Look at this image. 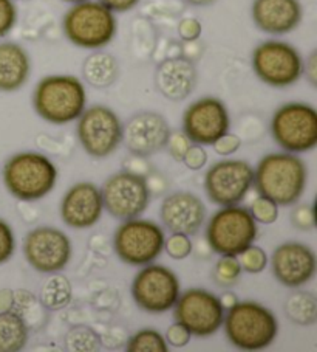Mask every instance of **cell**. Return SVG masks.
I'll return each instance as SVG.
<instances>
[{
	"mask_svg": "<svg viewBox=\"0 0 317 352\" xmlns=\"http://www.w3.org/2000/svg\"><path fill=\"white\" fill-rule=\"evenodd\" d=\"M286 318L297 326H313L317 321V298L314 294L296 290L285 300Z\"/></svg>",
	"mask_w": 317,
	"mask_h": 352,
	"instance_id": "obj_27",
	"label": "cell"
},
{
	"mask_svg": "<svg viewBox=\"0 0 317 352\" xmlns=\"http://www.w3.org/2000/svg\"><path fill=\"white\" fill-rule=\"evenodd\" d=\"M16 252L14 232L7 221L0 219V264L8 263Z\"/></svg>",
	"mask_w": 317,
	"mask_h": 352,
	"instance_id": "obj_37",
	"label": "cell"
},
{
	"mask_svg": "<svg viewBox=\"0 0 317 352\" xmlns=\"http://www.w3.org/2000/svg\"><path fill=\"white\" fill-rule=\"evenodd\" d=\"M251 65L255 76L266 86L286 89L303 75V56L294 45L280 39H268L254 48Z\"/></svg>",
	"mask_w": 317,
	"mask_h": 352,
	"instance_id": "obj_7",
	"label": "cell"
},
{
	"mask_svg": "<svg viewBox=\"0 0 317 352\" xmlns=\"http://www.w3.org/2000/svg\"><path fill=\"white\" fill-rule=\"evenodd\" d=\"M197 82V67L185 56L163 59L155 70V87L169 101H185L193 94Z\"/></svg>",
	"mask_w": 317,
	"mask_h": 352,
	"instance_id": "obj_22",
	"label": "cell"
},
{
	"mask_svg": "<svg viewBox=\"0 0 317 352\" xmlns=\"http://www.w3.org/2000/svg\"><path fill=\"white\" fill-rule=\"evenodd\" d=\"M62 2H67V3H78V2H82V0H62Z\"/></svg>",
	"mask_w": 317,
	"mask_h": 352,
	"instance_id": "obj_49",
	"label": "cell"
},
{
	"mask_svg": "<svg viewBox=\"0 0 317 352\" xmlns=\"http://www.w3.org/2000/svg\"><path fill=\"white\" fill-rule=\"evenodd\" d=\"M16 2H30V0H16Z\"/></svg>",
	"mask_w": 317,
	"mask_h": 352,
	"instance_id": "obj_50",
	"label": "cell"
},
{
	"mask_svg": "<svg viewBox=\"0 0 317 352\" xmlns=\"http://www.w3.org/2000/svg\"><path fill=\"white\" fill-rule=\"evenodd\" d=\"M40 309L42 305L39 300L30 292V290L21 289V290H14V307L13 311L21 315V317L25 320V323L28 327H32V321H36L34 318H40Z\"/></svg>",
	"mask_w": 317,
	"mask_h": 352,
	"instance_id": "obj_31",
	"label": "cell"
},
{
	"mask_svg": "<svg viewBox=\"0 0 317 352\" xmlns=\"http://www.w3.org/2000/svg\"><path fill=\"white\" fill-rule=\"evenodd\" d=\"M207 210L197 194L189 191H175L163 199L160 217L163 226L170 233L193 236L206 222Z\"/></svg>",
	"mask_w": 317,
	"mask_h": 352,
	"instance_id": "obj_20",
	"label": "cell"
},
{
	"mask_svg": "<svg viewBox=\"0 0 317 352\" xmlns=\"http://www.w3.org/2000/svg\"><path fill=\"white\" fill-rule=\"evenodd\" d=\"M291 226L296 227L301 232H311L316 227V216H314V208L313 205L309 204H302L297 205L291 211Z\"/></svg>",
	"mask_w": 317,
	"mask_h": 352,
	"instance_id": "obj_36",
	"label": "cell"
},
{
	"mask_svg": "<svg viewBox=\"0 0 317 352\" xmlns=\"http://www.w3.org/2000/svg\"><path fill=\"white\" fill-rule=\"evenodd\" d=\"M123 169L124 171L143 175V177H148V175L154 171V168L150 166L148 159H145V157H138V155H132L127 160H124Z\"/></svg>",
	"mask_w": 317,
	"mask_h": 352,
	"instance_id": "obj_43",
	"label": "cell"
},
{
	"mask_svg": "<svg viewBox=\"0 0 317 352\" xmlns=\"http://www.w3.org/2000/svg\"><path fill=\"white\" fill-rule=\"evenodd\" d=\"M215 153L222 157L234 155L242 148V138L237 133H224L217 142L212 144Z\"/></svg>",
	"mask_w": 317,
	"mask_h": 352,
	"instance_id": "obj_40",
	"label": "cell"
},
{
	"mask_svg": "<svg viewBox=\"0 0 317 352\" xmlns=\"http://www.w3.org/2000/svg\"><path fill=\"white\" fill-rule=\"evenodd\" d=\"M30 327L14 311L0 314V352H19L28 343Z\"/></svg>",
	"mask_w": 317,
	"mask_h": 352,
	"instance_id": "obj_26",
	"label": "cell"
},
{
	"mask_svg": "<svg viewBox=\"0 0 317 352\" xmlns=\"http://www.w3.org/2000/svg\"><path fill=\"white\" fill-rule=\"evenodd\" d=\"M237 258L240 261L242 270L251 273V275H259V273L266 270L268 263H270L266 252L255 244L245 248Z\"/></svg>",
	"mask_w": 317,
	"mask_h": 352,
	"instance_id": "obj_32",
	"label": "cell"
},
{
	"mask_svg": "<svg viewBox=\"0 0 317 352\" xmlns=\"http://www.w3.org/2000/svg\"><path fill=\"white\" fill-rule=\"evenodd\" d=\"M39 302L48 312L64 311L73 300V287L70 279L60 272L50 273V276L42 284L39 292Z\"/></svg>",
	"mask_w": 317,
	"mask_h": 352,
	"instance_id": "obj_25",
	"label": "cell"
},
{
	"mask_svg": "<svg viewBox=\"0 0 317 352\" xmlns=\"http://www.w3.org/2000/svg\"><path fill=\"white\" fill-rule=\"evenodd\" d=\"M104 213L101 190L91 182H79L64 194L60 219L67 227L87 230L99 222Z\"/></svg>",
	"mask_w": 317,
	"mask_h": 352,
	"instance_id": "obj_19",
	"label": "cell"
},
{
	"mask_svg": "<svg viewBox=\"0 0 317 352\" xmlns=\"http://www.w3.org/2000/svg\"><path fill=\"white\" fill-rule=\"evenodd\" d=\"M166 342L169 346H174V348H185L189 343H191L192 333L189 332L186 326H183L178 321L170 324L166 331Z\"/></svg>",
	"mask_w": 317,
	"mask_h": 352,
	"instance_id": "obj_39",
	"label": "cell"
},
{
	"mask_svg": "<svg viewBox=\"0 0 317 352\" xmlns=\"http://www.w3.org/2000/svg\"><path fill=\"white\" fill-rule=\"evenodd\" d=\"M224 333L240 351L270 348L279 333V321L271 309L257 301H239L224 312Z\"/></svg>",
	"mask_w": 317,
	"mask_h": 352,
	"instance_id": "obj_4",
	"label": "cell"
},
{
	"mask_svg": "<svg viewBox=\"0 0 317 352\" xmlns=\"http://www.w3.org/2000/svg\"><path fill=\"white\" fill-rule=\"evenodd\" d=\"M14 307V290L0 289V314L13 311Z\"/></svg>",
	"mask_w": 317,
	"mask_h": 352,
	"instance_id": "obj_46",
	"label": "cell"
},
{
	"mask_svg": "<svg viewBox=\"0 0 317 352\" xmlns=\"http://www.w3.org/2000/svg\"><path fill=\"white\" fill-rule=\"evenodd\" d=\"M169 258L175 261H183L191 256L193 250V244L191 241V236L183 233H172L169 238L164 239V248Z\"/></svg>",
	"mask_w": 317,
	"mask_h": 352,
	"instance_id": "obj_34",
	"label": "cell"
},
{
	"mask_svg": "<svg viewBox=\"0 0 317 352\" xmlns=\"http://www.w3.org/2000/svg\"><path fill=\"white\" fill-rule=\"evenodd\" d=\"M101 196L104 210L118 221L141 216L148 210L152 197L145 177L124 169L104 182Z\"/></svg>",
	"mask_w": 317,
	"mask_h": 352,
	"instance_id": "obj_12",
	"label": "cell"
},
{
	"mask_svg": "<svg viewBox=\"0 0 317 352\" xmlns=\"http://www.w3.org/2000/svg\"><path fill=\"white\" fill-rule=\"evenodd\" d=\"M254 185V168L245 160H220L204 175L207 199L218 206L239 205Z\"/></svg>",
	"mask_w": 317,
	"mask_h": 352,
	"instance_id": "obj_14",
	"label": "cell"
},
{
	"mask_svg": "<svg viewBox=\"0 0 317 352\" xmlns=\"http://www.w3.org/2000/svg\"><path fill=\"white\" fill-rule=\"evenodd\" d=\"M58 168L47 155L23 151L5 162L2 179L7 191L21 202H36L48 196L58 184Z\"/></svg>",
	"mask_w": 317,
	"mask_h": 352,
	"instance_id": "obj_3",
	"label": "cell"
},
{
	"mask_svg": "<svg viewBox=\"0 0 317 352\" xmlns=\"http://www.w3.org/2000/svg\"><path fill=\"white\" fill-rule=\"evenodd\" d=\"M174 318L186 326L192 337H211L218 332L224 318V309L218 295L206 289L192 287L180 294L174 305Z\"/></svg>",
	"mask_w": 317,
	"mask_h": 352,
	"instance_id": "obj_13",
	"label": "cell"
},
{
	"mask_svg": "<svg viewBox=\"0 0 317 352\" xmlns=\"http://www.w3.org/2000/svg\"><path fill=\"white\" fill-rule=\"evenodd\" d=\"M22 248L30 267L45 275L62 272L73 256L71 239L54 227L32 230L23 239Z\"/></svg>",
	"mask_w": 317,
	"mask_h": 352,
	"instance_id": "obj_15",
	"label": "cell"
},
{
	"mask_svg": "<svg viewBox=\"0 0 317 352\" xmlns=\"http://www.w3.org/2000/svg\"><path fill=\"white\" fill-rule=\"evenodd\" d=\"M240 261L234 254H222L214 267V281L220 287H234L242 276Z\"/></svg>",
	"mask_w": 317,
	"mask_h": 352,
	"instance_id": "obj_30",
	"label": "cell"
},
{
	"mask_svg": "<svg viewBox=\"0 0 317 352\" xmlns=\"http://www.w3.org/2000/svg\"><path fill=\"white\" fill-rule=\"evenodd\" d=\"M65 348L73 352H93L99 351L102 342L101 337L89 326H75L71 327L65 336Z\"/></svg>",
	"mask_w": 317,
	"mask_h": 352,
	"instance_id": "obj_28",
	"label": "cell"
},
{
	"mask_svg": "<svg viewBox=\"0 0 317 352\" xmlns=\"http://www.w3.org/2000/svg\"><path fill=\"white\" fill-rule=\"evenodd\" d=\"M251 17L260 32L283 36L301 25L303 7L301 0H253Z\"/></svg>",
	"mask_w": 317,
	"mask_h": 352,
	"instance_id": "obj_21",
	"label": "cell"
},
{
	"mask_svg": "<svg viewBox=\"0 0 317 352\" xmlns=\"http://www.w3.org/2000/svg\"><path fill=\"white\" fill-rule=\"evenodd\" d=\"M279 208L280 206L274 202V200L259 196L254 200L249 213L254 217L257 223H263V226H272L279 219Z\"/></svg>",
	"mask_w": 317,
	"mask_h": 352,
	"instance_id": "obj_33",
	"label": "cell"
},
{
	"mask_svg": "<svg viewBox=\"0 0 317 352\" xmlns=\"http://www.w3.org/2000/svg\"><path fill=\"white\" fill-rule=\"evenodd\" d=\"M19 19L16 0H0V39L8 36Z\"/></svg>",
	"mask_w": 317,
	"mask_h": 352,
	"instance_id": "obj_35",
	"label": "cell"
},
{
	"mask_svg": "<svg viewBox=\"0 0 317 352\" xmlns=\"http://www.w3.org/2000/svg\"><path fill=\"white\" fill-rule=\"evenodd\" d=\"M82 80L93 89H108L118 81L121 67L118 59L112 53L93 50L84 59L81 67Z\"/></svg>",
	"mask_w": 317,
	"mask_h": 352,
	"instance_id": "obj_24",
	"label": "cell"
},
{
	"mask_svg": "<svg viewBox=\"0 0 317 352\" xmlns=\"http://www.w3.org/2000/svg\"><path fill=\"white\" fill-rule=\"evenodd\" d=\"M259 238V223L240 205L222 206L206 226L207 245L217 254H239L255 244Z\"/></svg>",
	"mask_w": 317,
	"mask_h": 352,
	"instance_id": "obj_6",
	"label": "cell"
},
{
	"mask_svg": "<svg viewBox=\"0 0 317 352\" xmlns=\"http://www.w3.org/2000/svg\"><path fill=\"white\" fill-rule=\"evenodd\" d=\"M67 41L84 50H101L115 39L118 32L117 14L99 0L71 3L62 19Z\"/></svg>",
	"mask_w": 317,
	"mask_h": 352,
	"instance_id": "obj_5",
	"label": "cell"
},
{
	"mask_svg": "<svg viewBox=\"0 0 317 352\" xmlns=\"http://www.w3.org/2000/svg\"><path fill=\"white\" fill-rule=\"evenodd\" d=\"M191 144H192V142L189 140V137L185 132L176 131V132H170L166 149L169 151V155L172 157L175 162L181 163L183 159H185L187 149L191 148Z\"/></svg>",
	"mask_w": 317,
	"mask_h": 352,
	"instance_id": "obj_38",
	"label": "cell"
},
{
	"mask_svg": "<svg viewBox=\"0 0 317 352\" xmlns=\"http://www.w3.org/2000/svg\"><path fill=\"white\" fill-rule=\"evenodd\" d=\"M218 298H220V302H222L224 311H228V309L235 306L237 302L240 301L239 296H237L234 292H226V294H223L222 296H218Z\"/></svg>",
	"mask_w": 317,
	"mask_h": 352,
	"instance_id": "obj_47",
	"label": "cell"
},
{
	"mask_svg": "<svg viewBox=\"0 0 317 352\" xmlns=\"http://www.w3.org/2000/svg\"><path fill=\"white\" fill-rule=\"evenodd\" d=\"M170 126L161 113L141 111L127 120L123 127V143L132 155L148 157L166 149Z\"/></svg>",
	"mask_w": 317,
	"mask_h": 352,
	"instance_id": "obj_17",
	"label": "cell"
},
{
	"mask_svg": "<svg viewBox=\"0 0 317 352\" xmlns=\"http://www.w3.org/2000/svg\"><path fill=\"white\" fill-rule=\"evenodd\" d=\"M207 159H209V157H207L204 146L192 143L191 148L187 149L185 159H183V163H185L189 169H192V171H200V169H203L206 166Z\"/></svg>",
	"mask_w": 317,
	"mask_h": 352,
	"instance_id": "obj_42",
	"label": "cell"
},
{
	"mask_svg": "<svg viewBox=\"0 0 317 352\" xmlns=\"http://www.w3.org/2000/svg\"><path fill=\"white\" fill-rule=\"evenodd\" d=\"M271 135L286 153L302 154L317 146V111L302 101L280 106L271 118Z\"/></svg>",
	"mask_w": 317,
	"mask_h": 352,
	"instance_id": "obj_8",
	"label": "cell"
},
{
	"mask_svg": "<svg viewBox=\"0 0 317 352\" xmlns=\"http://www.w3.org/2000/svg\"><path fill=\"white\" fill-rule=\"evenodd\" d=\"M308 166L292 153L268 154L254 169V185L259 196L279 206L296 205L307 190Z\"/></svg>",
	"mask_w": 317,
	"mask_h": 352,
	"instance_id": "obj_1",
	"label": "cell"
},
{
	"mask_svg": "<svg viewBox=\"0 0 317 352\" xmlns=\"http://www.w3.org/2000/svg\"><path fill=\"white\" fill-rule=\"evenodd\" d=\"M132 298L149 314H164L174 307L181 294L176 273L160 264H145L132 281Z\"/></svg>",
	"mask_w": 317,
	"mask_h": 352,
	"instance_id": "obj_11",
	"label": "cell"
},
{
	"mask_svg": "<svg viewBox=\"0 0 317 352\" xmlns=\"http://www.w3.org/2000/svg\"><path fill=\"white\" fill-rule=\"evenodd\" d=\"M181 2L191 5V7L203 8V7H211V5H214L215 2H218V0H181Z\"/></svg>",
	"mask_w": 317,
	"mask_h": 352,
	"instance_id": "obj_48",
	"label": "cell"
},
{
	"mask_svg": "<svg viewBox=\"0 0 317 352\" xmlns=\"http://www.w3.org/2000/svg\"><path fill=\"white\" fill-rule=\"evenodd\" d=\"M272 275L282 286L298 289L316 276L317 258L313 248L303 242L280 244L271 256Z\"/></svg>",
	"mask_w": 317,
	"mask_h": 352,
	"instance_id": "obj_18",
	"label": "cell"
},
{
	"mask_svg": "<svg viewBox=\"0 0 317 352\" xmlns=\"http://www.w3.org/2000/svg\"><path fill=\"white\" fill-rule=\"evenodd\" d=\"M164 239V230L156 222L133 217L123 221L115 230L113 250L123 263L143 267L160 256Z\"/></svg>",
	"mask_w": 317,
	"mask_h": 352,
	"instance_id": "obj_9",
	"label": "cell"
},
{
	"mask_svg": "<svg viewBox=\"0 0 317 352\" xmlns=\"http://www.w3.org/2000/svg\"><path fill=\"white\" fill-rule=\"evenodd\" d=\"M33 107L50 124L64 126L76 121L87 107L85 84L73 75H48L36 84Z\"/></svg>",
	"mask_w": 317,
	"mask_h": 352,
	"instance_id": "obj_2",
	"label": "cell"
},
{
	"mask_svg": "<svg viewBox=\"0 0 317 352\" xmlns=\"http://www.w3.org/2000/svg\"><path fill=\"white\" fill-rule=\"evenodd\" d=\"M126 349L129 352H167L169 344L156 329H139L127 340Z\"/></svg>",
	"mask_w": 317,
	"mask_h": 352,
	"instance_id": "obj_29",
	"label": "cell"
},
{
	"mask_svg": "<svg viewBox=\"0 0 317 352\" xmlns=\"http://www.w3.org/2000/svg\"><path fill=\"white\" fill-rule=\"evenodd\" d=\"M311 86H317V53L313 52L307 59H303V75Z\"/></svg>",
	"mask_w": 317,
	"mask_h": 352,
	"instance_id": "obj_45",
	"label": "cell"
},
{
	"mask_svg": "<svg viewBox=\"0 0 317 352\" xmlns=\"http://www.w3.org/2000/svg\"><path fill=\"white\" fill-rule=\"evenodd\" d=\"M99 2L106 5L115 14H124L129 13L133 8H137L141 3V0H99Z\"/></svg>",
	"mask_w": 317,
	"mask_h": 352,
	"instance_id": "obj_44",
	"label": "cell"
},
{
	"mask_svg": "<svg viewBox=\"0 0 317 352\" xmlns=\"http://www.w3.org/2000/svg\"><path fill=\"white\" fill-rule=\"evenodd\" d=\"M203 33V25L197 17H185L178 23V34L181 41L185 42H195L200 39Z\"/></svg>",
	"mask_w": 317,
	"mask_h": 352,
	"instance_id": "obj_41",
	"label": "cell"
},
{
	"mask_svg": "<svg viewBox=\"0 0 317 352\" xmlns=\"http://www.w3.org/2000/svg\"><path fill=\"white\" fill-rule=\"evenodd\" d=\"M32 58L25 47L13 41L0 42V92L21 90L32 75Z\"/></svg>",
	"mask_w": 317,
	"mask_h": 352,
	"instance_id": "obj_23",
	"label": "cell"
},
{
	"mask_svg": "<svg viewBox=\"0 0 317 352\" xmlns=\"http://www.w3.org/2000/svg\"><path fill=\"white\" fill-rule=\"evenodd\" d=\"M229 129V111L217 96H201L191 102L183 113V132L195 144L212 146Z\"/></svg>",
	"mask_w": 317,
	"mask_h": 352,
	"instance_id": "obj_16",
	"label": "cell"
},
{
	"mask_svg": "<svg viewBox=\"0 0 317 352\" xmlns=\"http://www.w3.org/2000/svg\"><path fill=\"white\" fill-rule=\"evenodd\" d=\"M123 121L112 107H85L76 120V135L82 149L93 159H106L123 143Z\"/></svg>",
	"mask_w": 317,
	"mask_h": 352,
	"instance_id": "obj_10",
	"label": "cell"
}]
</instances>
